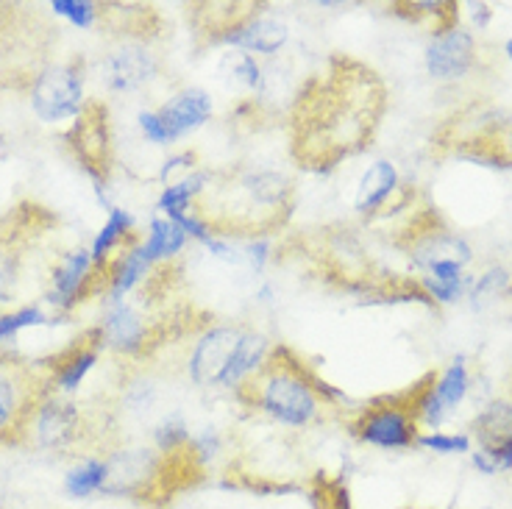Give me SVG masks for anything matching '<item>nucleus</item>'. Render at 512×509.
<instances>
[{
	"instance_id": "obj_22",
	"label": "nucleus",
	"mask_w": 512,
	"mask_h": 509,
	"mask_svg": "<svg viewBox=\"0 0 512 509\" xmlns=\"http://www.w3.org/2000/svg\"><path fill=\"white\" fill-rule=\"evenodd\" d=\"M187 234L181 229L176 220L170 217H156L148 229V237L142 240V251L148 254V259L154 265H165V262H173L176 256L181 254V248L187 245Z\"/></svg>"
},
{
	"instance_id": "obj_35",
	"label": "nucleus",
	"mask_w": 512,
	"mask_h": 509,
	"mask_svg": "<svg viewBox=\"0 0 512 509\" xmlns=\"http://www.w3.org/2000/svg\"><path fill=\"white\" fill-rule=\"evenodd\" d=\"M0 509H3V507H0Z\"/></svg>"
},
{
	"instance_id": "obj_34",
	"label": "nucleus",
	"mask_w": 512,
	"mask_h": 509,
	"mask_svg": "<svg viewBox=\"0 0 512 509\" xmlns=\"http://www.w3.org/2000/svg\"><path fill=\"white\" fill-rule=\"evenodd\" d=\"M510 295H512V284H510Z\"/></svg>"
},
{
	"instance_id": "obj_30",
	"label": "nucleus",
	"mask_w": 512,
	"mask_h": 509,
	"mask_svg": "<svg viewBox=\"0 0 512 509\" xmlns=\"http://www.w3.org/2000/svg\"><path fill=\"white\" fill-rule=\"evenodd\" d=\"M140 128L148 142H154V145H170V137H167L159 115H156V109L154 112H140Z\"/></svg>"
},
{
	"instance_id": "obj_25",
	"label": "nucleus",
	"mask_w": 512,
	"mask_h": 509,
	"mask_svg": "<svg viewBox=\"0 0 512 509\" xmlns=\"http://www.w3.org/2000/svg\"><path fill=\"white\" fill-rule=\"evenodd\" d=\"M226 67H229V76L234 78V84H240L245 90H259L262 87V67L256 62V56L251 53H231L226 59Z\"/></svg>"
},
{
	"instance_id": "obj_8",
	"label": "nucleus",
	"mask_w": 512,
	"mask_h": 509,
	"mask_svg": "<svg viewBox=\"0 0 512 509\" xmlns=\"http://www.w3.org/2000/svg\"><path fill=\"white\" fill-rule=\"evenodd\" d=\"M245 329L234 323H220L195 340L190 354V379L206 390H231V368Z\"/></svg>"
},
{
	"instance_id": "obj_10",
	"label": "nucleus",
	"mask_w": 512,
	"mask_h": 509,
	"mask_svg": "<svg viewBox=\"0 0 512 509\" xmlns=\"http://www.w3.org/2000/svg\"><path fill=\"white\" fill-rule=\"evenodd\" d=\"M109 287V270L95 268L92 265L90 251L78 248V251H70L59 259V265L53 268L51 276V293H48V301H51L56 309H76L81 301H87L90 295H95L98 290L106 293Z\"/></svg>"
},
{
	"instance_id": "obj_4",
	"label": "nucleus",
	"mask_w": 512,
	"mask_h": 509,
	"mask_svg": "<svg viewBox=\"0 0 512 509\" xmlns=\"http://www.w3.org/2000/svg\"><path fill=\"white\" fill-rule=\"evenodd\" d=\"M429 384V373L407 390L393 395H379L371 404L359 407L348 418V432L365 446L384 448V451H404L418 446L421 429V398Z\"/></svg>"
},
{
	"instance_id": "obj_9",
	"label": "nucleus",
	"mask_w": 512,
	"mask_h": 509,
	"mask_svg": "<svg viewBox=\"0 0 512 509\" xmlns=\"http://www.w3.org/2000/svg\"><path fill=\"white\" fill-rule=\"evenodd\" d=\"M98 329L103 334V345L126 357L151 354L154 348L167 343L165 320H154L151 315H145L140 306L126 304V301L109 304Z\"/></svg>"
},
{
	"instance_id": "obj_3",
	"label": "nucleus",
	"mask_w": 512,
	"mask_h": 509,
	"mask_svg": "<svg viewBox=\"0 0 512 509\" xmlns=\"http://www.w3.org/2000/svg\"><path fill=\"white\" fill-rule=\"evenodd\" d=\"M237 401L251 412L276 420L290 429H307L318 423L340 393L323 382L290 345H270V354L254 376H248L237 390Z\"/></svg>"
},
{
	"instance_id": "obj_5",
	"label": "nucleus",
	"mask_w": 512,
	"mask_h": 509,
	"mask_svg": "<svg viewBox=\"0 0 512 509\" xmlns=\"http://www.w3.org/2000/svg\"><path fill=\"white\" fill-rule=\"evenodd\" d=\"M51 393L45 370L0 351V446H14L34 432L39 407Z\"/></svg>"
},
{
	"instance_id": "obj_20",
	"label": "nucleus",
	"mask_w": 512,
	"mask_h": 509,
	"mask_svg": "<svg viewBox=\"0 0 512 509\" xmlns=\"http://www.w3.org/2000/svg\"><path fill=\"white\" fill-rule=\"evenodd\" d=\"M137 242H140V237L134 234V217L128 215L126 209H112L109 220L103 223L101 234L92 240V265L95 268L109 265L120 251H126V248L137 245Z\"/></svg>"
},
{
	"instance_id": "obj_28",
	"label": "nucleus",
	"mask_w": 512,
	"mask_h": 509,
	"mask_svg": "<svg viewBox=\"0 0 512 509\" xmlns=\"http://www.w3.org/2000/svg\"><path fill=\"white\" fill-rule=\"evenodd\" d=\"M42 323H48V320H45L39 306H23V309H17V312L0 315V343L14 337L17 331L28 329V326H42Z\"/></svg>"
},
{
	"instance_id": "obj_29",
	"label": "nucleus",
	"mask_w": 512,
	"mask_h": 509,
	"mask_svg": "<svg viewBox=\"0 0 512 509\" xmlns=\"http://www.w3.org/2000/svg\"><path fill=\"white\" fill-rule=\"evenodd\" d=\"M198 170V153L195 151H181V153H173L170 159H165V165L159 170V181L162 184H176L179 179L184 176H190Z\"/></svg>"
},
{
	"instance_id": "obj_16",
	"label": "nucleus",
	"mask_w": 512,
	"mask_h": 509,
	"mask_svg": "<svg viewBox=\"0 0 512 509\" xmlns=\"http://www.w3.org/2000/svg\"><path fill=\"white\" fill-rule=\"evenodd\" d=\"M398 192H401V184H398L396 165L379 159L362 173L357 195H354V209L365 217L390 215L393 209L404 206V198H398Z\"/></svg>"
},
{
	"instance_id": "obj_12",
	"label": "nucleus",
	"mask_w": 512,
	"mask_h": 509,
	"mask_svg": "<svg viewBox=\"0 0 512 509\" xmlns=\"http://www.w3.org/2000/svg\"><path fill=\"white\" fill-rule=\"evenodd\" d=\"M471 437L476 440V451H482L496 473L512 471V395L490 401L474 420Z\"/></svg>"
},
{
	"instance_id": "obj_23",
	"label": "nucleus",
	"mask_w": 512,
	"mask_h": 509,
	"mask_svg": "<svg viewBox=\"0 0 512 509\" xmlns=\"http://www.w3.org/2000/svg\"><path fill=\"white\" fill-rule=\"evenodd\" d=\"M396 14L407 17L410 23L429 28L432 37L446 34L451 28H457L460 20V6L457 3H440V0H421V3H396Z\"/></svg>"
},
{
	"instance_id": "obj_6",
	"label": "nucleus",
	"mask_w": 512,
	"mask_h": 509,
	"mask_svg": "<svg viewBox=\"0 0 512 509\" xmlns=\"http://www.w3.org/2000/svg\"><path fill=\"white\" fill-rule=\"evenodd\" d=\"M64 142H67L78 167L92 181L106 184V179L115 170V134H112V117H109L106 103H84L73 128L64 134Z\"/></svg>"
},
{
	"instance_id": "obj_32",
	"label": "nucleus",
	"mask_w": 512,
	"mask_h": 509,
	"mask_svg": "<svg viewBox=\"0 0 512 509\" xmlns=\"http://www.w3.org/2000/svg\"><path fill=\"white\" fill-rule=\"evenodd\" d=\"M510 384H512V373H510ZM510 395H512V387H510Z\"/></svg>"
},
{
	"instance_id": "obj_18",
	"label": "nucleus",
	"mask_w": 512,
	"mask_h": 509,
	"mask_svg": "<svg viewBox=\"0 0 512 509\" xmlns=\"http://www.w3.org/2000/svg\"><path fill=\"white\" fill-rule=\"evenodd\" d=\"M156 115L162 120L170 142H179L181 137L198 131L212 117V98H209V92L190 87V90L176 92L165 106L156 109Z\"/></svg>"
},
{
	"instance_id": "obj_24",
	"label": "nucleus",
	"mask_w": 512,
	"mask_h": 509,
	"mask_svg": "<svg viewBox=\"0 0 512 509\" xmlns=\"http://www.w3.org/2000/svg\"><path fill=\"white\" fill-rule=\"evenodd\" d=\"M106 476H109L106 459H84L64 476V490L70 498L95 496V493H103Z\"/></svg>"
},
{
	"instance_id": "obj_26",
	"label": "nucleus",
	"mask_w": 512,
	"mask_h": 509,
	"mask_svg": "<svg viewBox=\"0 0 512 509\" xmlns=\"http://www.w3.org/2000/svg\"><path fill=\"white\" fill-rule=\"evenodd\" d=\"M51 9L59 17H67L78 28H92L95 20H98V14H101V6L92 3V0H53Z\"/></svg>"
},
{
	"instance_id": "obj_21",
	"label": "nucleus",
	"mask_w": 512,
	"mask_h": 509,
	"mask_svg": "<svg viewBox=\"0 0 512 509\" xmlns=\"http://www.w3.org/2000/svg\"><path fill=\"white\" fill-rule=\"evenodd\" d=\"M209 181H212L209 170H195V173L184 176L176 184H167V187H162L156 209L165 212V217H179L187 215V212H195V204L201 201Z\"/></svg>"
},
{
	"instance_id": "obj_13",
	"label": "nucleus",
	"mask_w": 512,
	"mask_h": 509,
	"mask_svg": "<svg viewBox=\"0 0 512 509\" xmlns=\"http://www.w3.org/2000/svg\"><path fill=\"white\" fill-rule=\"evenodd\" d=\"M476 67V39L465 28H451L446 34H437L426 45V70L435 81L451 84L460 81Z\"/></svg>"
},
{
	"instance_id": "obj_14",
	"label": "nucleus",
	"mask_w": 512,
	"mask_h": 509,
	"mask_svg": "<svg viewBox=\"0 0 512 509\" xmlns=\"http://www.w3.org/2000/svg\"><path fill=\"white\" fill-rule=\"evenodd\" d=\"M103 345L101 329H87L78 340H73L70 348H64L62 354H56L48 359V365H42V370L48 373L53 390H64V393H73L81 387V382L87 379V373L95 368V362L101 357Z\"/></svg>"
},
{
	"instance_id": "obj_27",
	"label": "nucleus",
	"mask_w": 512,
	"mask_h": 509,
	"mask_svg": "<svg viewBox=\"0 0 512 509\" xmlns=\"http://www.w3.org/2000/svg\"><path fill=\"white\" fill-rule=\"evenodd\" d=\"M418 446L429 448L435 454H468L471 451V434L423 432L418 437Z\"/></svg>"
},
{
	"instance_id": "obj_2",
	"label": "nucleus",
	"mask_w": 512,
	"mask_h": 509,
	"mask_svg": "<svg viewBox=\"0 0 512 509\" xmlns=\"http://www.w3.org/2000/svg\"><path fill=\"white\" fill-rule=\"evenodd\" d=\"M295 206V184L279 170L234 167L212 173L209 187L195 204L212 237L265 240L287 226Z\"/></svg>"
},
{
	"instance_id": "obj_11",
	"label": "nucleus",
	"mask_w": 512,
	"mask_h": 509,
	"mask_svg": "<svg viewBox=\"0 0 512 509\" xmlns=\"http://www.w3.org/2000/svg\"><path fill=\"white\" fill-rule=\"evenodd\" d=\"M471 390V376H468V362L457 357L448 362L446 370H429V384L421 398V429H432L448 418L451 409H457Z\"/></svg>"
},
{
	"instance_id": "obj_15",
	"label": "nucleus",
	"mask_w": 512,
	"mask_h": 509,
	"mask_svg": "<svg viewBox=\"0 0 512 509\" xmlns=\"http://www.w3.org/2000/svg\"><path fill=\"white\" fill-rule=\"evenodd\" d=\"M103 70H106L103 78H106L109 90L134 92L159 76L162 62H159V56L148 45L131 42V45H123L120 51L112 53L106 59V64H103Z\"/></svg>"
},
{
	"instance_id": "obj_19",
	"label": "nucleus",
	"mask_w": 512,
	"mask_h": 509,
	"mask_svg": "<svg viewBox=\"0 0 512 509\" xmlns=\"http://www.w3.org/2000/svg\"><path fill=\"white\" fill-rule=\"evenodd\" d=\"M287 39H290V31H287V26H284L282 20L259 9L254 17H248V20L240 23L231 34H226L223 42L240 48V51H248L251 56H254V53L273 56V53H279L284 45H287Z\"/></svg>"
},
{
	"instance_id": "obj_7",
	"label": "nucleus",
	"mask_w": 512,
	"mask_h": 509,
	"mask_svg": "<svg viewBox=\"0 0 512 509\" xmlns=\"http://www.w3.org/2000/svg\"><path fill=\"white\" fill-rule=\"evenodd\" d=\"M84 70L78 62L48 64L31 87V109L42 123H62L84 109Z\"/></svg>"
},
{
	"instance_id": "obj_33",
	"label": "nucleus",
	"mask_w": 512,
	"mask_h": 509,
	"mask_svg": "<svg viewBox=\"0 0 512 509\" xmlns=\"http://www.w3.org/2000/svg\"><path fill=\"white\" fill-rule=\"evenodd\" d=\"M398 509H415V507H398Z\"/></svg>"
},
{
	"instance_id": "obj_17",
	"label": "nucleus",
	"mask_w": 512,
	"mask_h": 509,
	"mask_svg": "<svg viewBox=\"0 0 512 509\" xmlns=\"http://www.w3.org/2000/svg\"><path fill=\"white\" fill-rule=\"evenodd\" d=\"M34 434H37L39 446L45 448H67L78 443V437L84 434V418L81 407L48 395L45 404L39 407L37 420H34Z\"/></svg>"
},
{
	"instance_id": "obj_31",
	"label": "nucleus",
	"mask_w": 512,
	"mask_h": 509,
	"mask_svg": "<svg viewBox=\"0 0 512 509\" xmlns=\"http://www.w3.org/2000/svg\"><path fill=\"white\" fill-rule=\"evenodd\" d=\"M504 51H507V56H510V62H512V39L507 42V48H504Z\"/></svg>"
},
{
	"instance_id": "obj_1",
	"label": "nucleus",
	"mask_w": 512,
	"mask_h": 509,
	"mask_svg": "<svg viewBox=\"0 0 512 509\" xmlns=\"http://www.w3.org/2000/svg\"><path fill=\"white\" fill-rule=\"evenodd\" d=\"M384 78L346 53L329 56L290 106V153L312 173H329L362 153L387 112Z\"/></svg>"
}]
</instances>
